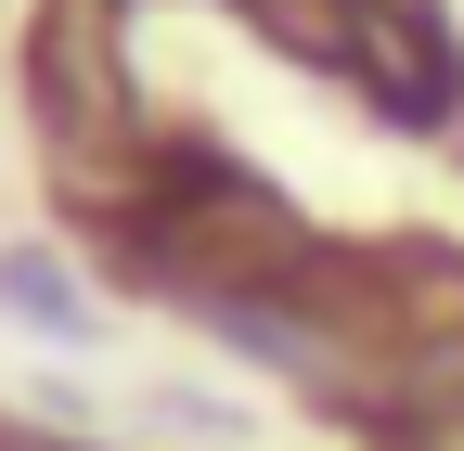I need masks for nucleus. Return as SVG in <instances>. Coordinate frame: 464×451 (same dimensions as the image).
<instances>
[{
    "mask_svg": "<svg viewBox=\"0 0 464 451\" xmlns=\"http://www.w3.org/2000/svg\"><path fill=\"white\" fill-rule=\"evenodd\" d=\"M0 310H14V322H39V335H91V297H78L39 245H14V258H0Z\"/></svg>",
    "mask_w": 464,
    "mask_h": 451,
    "instance_id": "obj_1",
    "label": "nucleus"
}]
</instances>
